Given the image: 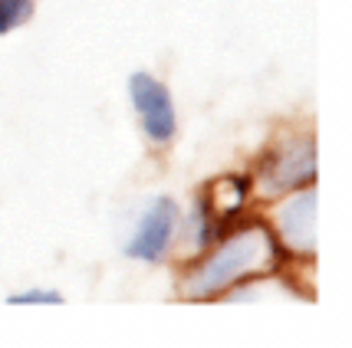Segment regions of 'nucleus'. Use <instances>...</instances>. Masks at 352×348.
Here are the masks:
<instances>
[{"mask_svg": "<svg viewBox=\"0 0 352 348\" xmlns=\"http://www.w3.org/2000/svg\"><path fill=\"white\" fill-rule=\"evenodd\" d=\"M276 259H280V250H276L270 230L254 224V227L230 233L211 257L201 259L184 276L182 292L184 299H214L221 292H228L230 286L270 276Z\"/></svg>", "mask_w": 352, "mask_h": 348, "instance_id": "1", "label": "nucleus"}, {"mask_svg": "<svg viewBox=\"0 0 352 348\" xmlns=\"http://www.w3.org/2000/svg\"><path fill=\"white\" fill-rule=\"evenodd\" d=\"M313 178H316V145L309 138H293L270 152L261 171V191L263 194L300 191V184H313Z\"/></svg>", "mask_w": 352, "mask_h": 348, "instance_id": "3", "label": "nucleus"}, {"mask_svg": "<svg viewBox=\"0 0 352 348\" xmlns=\"http://www.w3.org/2000/svg\"><path fill=\"white\" fill-rule=\"evenodd\" d=\"M247 207V181L244 178H217L214 184H208V191L201 197V240H208L211 233H224L228 227L237 224V217Z\"/></svg>", "mask_w": 352, "mask_h": 348, "instance_id": "4", "label": "nucleus"}, {"mask_svg": "<svg viewBox=\"0 0 352 348\" xmlns=\"http://www.w3.org/2000/svg\"><path fill=\"white\" fill-rule=\"evenodd\" d=\"M175 224H178L175 200H171V197H158L152 207H148V213L142 217L135 237L125 246V253L132 259H148V263L162 259L165 250H168L171 237H175Z\"/></svg>", "mask_w": 352, "mask_h": 348, "instance_id": "6", "label": "nucleus"}, {"mask_svg": "<svg viewBox=\"0 0 352 348\" xmlns=\"http://www.w3.org/2000/svg\"><path fill=\"white\" fill-rule=\"evenodd\" d=\"M276 233H280L283 246L296 257H313L316 253V191L313 187L293 194L287 204H280Z\"/></svg>", "mask_w": 352, "mask_h": 348, "instance_id": "5", "label": "nucleus"}, {"mask_svg": "<svg viewBox=\"0 0 352 348\" xmlns=\"http://www.w3.org/2000/svg\"><path fill=\"white\" fill-rule=\"evenodd\" d=\"M129 99L132 108L138 112L142 132L152 138L155 145H165L178 132V115H175V102L165 82H158L152 73H132L129 79Z\"/></svg>", "mask_w": 352, "mask_h": 348, "instance_id": "2", "label": "nucleus"}, {"mask_svg": "<svg viewBox=\"0 0 352 348\" xmlns=\"http://www.w3.org/2000/svg\"><path fill=\"white\" fill-rule=\"evenodd\" d=\"M10 305H60L63 296L60 292H53V289H27V292H14Z\"/></svg>", "mask_w": 352, "mask_h": 348, "instance_id": "8", "label": "nucleus"}, {"mask_svg": "<svg viewBox=\"0 0 352 348\" xmlns=\"http://www.w3.org/2000/svg\"><path fill=\"white\" fill-rule=\"evenodd\" d=\"M33 16V0H0V36L20 30Z\"/></svg>", "mask_w": 352, "mask_h": 348, "instance_id": "7", "label": "nucleus"}]
</instances>
